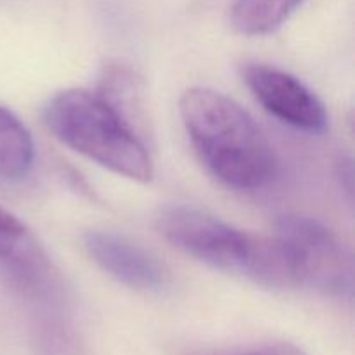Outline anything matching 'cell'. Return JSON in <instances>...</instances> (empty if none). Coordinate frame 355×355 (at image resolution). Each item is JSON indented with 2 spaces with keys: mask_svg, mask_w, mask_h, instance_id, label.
<instances>
[{
  "mask_svg": "<svg viewBox=\"0 0 355 355\" xmlns=\"http://www.w3.org/2000/svg\"><path fill=\"white\" fill-rule=\"evenodd\" d=\"M97 96L146 142L148 118H146L144 85L130 64L121 61L107 62L99 78Z\"/></svg>",
  "mask_w": 355,
  "mask_h": 355,
  "instance_id": "8",
  "label": "cell"
},
{
  "mask_svg": "<svg viewBox=\"0 0 355 355\" xmlns=\"http://www.w3.org/2000/svg\"><path fill=\"white\" fill-rule=\"evenodd\" d=\"M35 163V142L26 125L10 110L0 106V180L17 182Z\"/></svg>",
  "mask_w": 355,
  "mask_h": 355,
  "instance_id": "9",
  "label": "cell"
},
{
  "mask_svg": "<svg viewBox=\"0 0 355 355\" xmlns=\"http://www.w3.org/2000/svg\"><path fill=\"white\" fill-rule=\"evenodd\" d=\"M44 121L55 139L97 165L135 182L153 179L146 142L96 92H58L45 107Z\"/></svg>",
  "mask_w": 355,
  "mask_h": 355,
  "instance_id": "3",
  "label": "cell"
},
{
  "mask_svg": "<svg viewBox=\"0 0 355 355\" xmlns=\"http://www.w3.org/2000/svg\"><path fill=\"white\" fill-rule=\"evenodd\" d=\"M272 234L283 250L293 286L326 297H352V255L328 225L304 215H286L276 222Z\"/></svg>",
  "mask_w": 355,
  "mask_h": 355,
  "instance_id": "4",
  "label": "cell"
},
{
  "mask_svg": "<svg viewBox=\"0 0 355 355\" xmlns=\"http://www.w3.org/2000/svg\"><path fill=\"white\" fill-rule=\"evenodd\" d=\"M305 0H234L231 23L245 37H262L281 26Z\"/></svg>",
  "mask_w": 355,
  "mask_h": 355,
  "instance_id": "10",
  "label": "cell"
},
{
  "mask_svg": "<svg viewBox=\"0 0 355 355\" xmlns=\"http://www.w3.org/2000/svg\"><path fill=\"white\" fill-rule=\"evenodd\" d=\"M194 355H307L302 349L293 343H260V345L246 347V349L227 350V352H210V354H194Z\"/></svg>",
  "mask_w": 355,
  "mask_h": 355,
  "instance_id": "12",
  "label": "cell"
},
{
  "mask_svg": "<svg viewBox=\"0 0 355 355\" xmlns=\"http://www.w3.org/2000/svg\"><path fill=\"white\" fill-rule=\"evenodd\" d=\"M35 340L40 355H90L75 329L55 315H45L38 321Z\"/></svg>",
  "mask_w": 355,
  "mask_h": 355,
  "instance_id": "11",
  "label": "cell"
},
{
  "mask_svg": "<svg viewBox=\"0 0 355 355\" xmlns=\"http://www.w3.org/2000/svg\"><path fill=\"white\" fill-rule=\"evenodd\" d=\"M0 262L12 284L31 300L49 302L58 295L44 248L21 218L0 207Z\"/></svg>",
  "mask_w": 355,
  "mask_h": 355,
  "instance_id": "7",
  "label": "cell"
},
{
  "mask_svg": "<svg viewBox=\"0 0 355 355\" xmlns=\"http://www.w3.org/2000/svg\"><path fill=\"white\" fill-rule=\"evenodd\" d=\"M156 224L170 245L207 266L250 277L267 288L293 286L286 259L274 234L241 231L191 205L165 207Z\"/></svg>",
  "mask_w": 355,
  "mask_h": 355,
  "instance_id": "2",
  "label": "cell"
},
{
  "mask_svg": "<svg viewBox=\"0 0 355 355\" xmlns=\"http://www.w3.org/2000/svg\"><path fill=\"white\" fill-rule=\"evenodd\" d=\"M179 111L194 151L222 184L252 191L274 179L276 153L241 104L214 89L193 87L180 97Z\"/></svg>",
  "mask_w": 355,
  "mask_h": 355,
  "instance_id": "1",
  "label": "cell"
},
{
  "mask_svg": "<svg viewBox=\"0 0 355 355\" xmlns=\"http://www.w3.org/2000/svg\"><path fill=\"white\" fill-rule=\"evenodd\" d=\"M82 246L94 263L128 288L159 293L170 284L165 263L132 239L111 231H89Z\"/></svg>",
  "mask_w": 355,
  "mask_h": 355,
  "instance_id": "6",
  "label": "cell"
},
{
  "mask_svg": "<svg viewBox=\"0 0 355 355\" xmlns=\"http://www.w3.org/2000/svg\"><path fill=\"white\" fill-rule=\"evenodd\" d=\"M243 76L255 99L274 118L309 134L326 130L328 113L324 104L297 76L259 62L246 66Z\"/></svg>",
  "mask_w": 355,
  "mask_h": 355,
  "instance_id": "5",
  "label": "cell"
}]
</instances>
